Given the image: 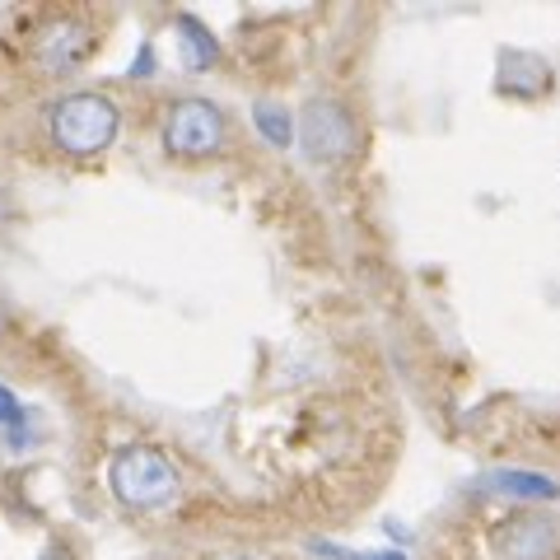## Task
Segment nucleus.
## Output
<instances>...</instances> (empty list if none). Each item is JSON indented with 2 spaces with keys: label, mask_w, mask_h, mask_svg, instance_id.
<instances>
[{
  "label": "nucleus",
  "mask_w": 560,
  "mask_h": 560,
  "mask_svg": "<svg viewBox=\"0 0 560 560\" xmlns=\"http://www.w3.org/2000/svg\"><path fill=\"white\" fill-rule=\"evenodd\" d=\"M84 51H90V28L75 24V20H57V24H47L43 28V38H38V57L47 70H70Z\"/></svg>",
  "instance_id": "0eeeda50"
},
{
  "label": "nucleus",
  "mask_w": 560,
  "mask_h": 560,
  "mask_svg": "<svg viewBox=\"0 0 560 560\" xmlns=\"http://www.w3.org/2000/svg\"><path fill=\"white\" fill-rule=\"evenodd\" d=\"M495 560H556L560 556V523L547 514H514L490 533Z\"/></svg>",
  "instance_id": "39448f33"
},
{
  "label": "nucleus",
  "mask_w": 560,
  "mask_h": 560,
  "mask_svg": "<svg viewBox=\"0 0 560 560\" xmlns=\"http://www.w3.org/2000/svg\"><path fill=\"white\" fill-rule=\"evenodd\" d=\"M0 331H5V308H0Z\"/></svg>",
  "instance_id": "4468645a"
},
{
  "label": "nucleus",
  "mask_w": 560,
  "mask_h": 560,
  "mask_svg": "<svg viewBox=\"0 0 560 560\" xmlns=\"http://www.w3.org/2000/svg\"><path fill=\"white\" fill-rule=\"evenodd\" d=\"M164 150L173 160H210L224 150V113L210 98H183L164 117Z\"/></svg>",
  "instance_id": "7ed1b4c3"
},
{
  "label": "nucleus",
  "mask_w": 560,
  "mask_h": 560,
  "mask_svg": "<svg viewBox=\"0 0 560 560\" xmlns=\"http://www.w3.org/2000/svg\"><path fill=\"white\" fill-rule=\"evenodd\" d=\"M121 113L108 94H66L57 108H51V140L70 154V160H94L117 140Z\"/></svg>",
  "instance_id": "f257e3e1"
},
{
  "label": "nucleus",
  "mask_w": 560,
  "mask_h": 560,
  "mask_svg": "<svg viewBox=\"0 0 560 560\" xmlns=\"http://www.w3.org/2000/svg\"><path fill=\"white\" fill-rule=\"evenodd\" d=\"M253 121H257V131L271 140V145H280L285 150L290 140H294V121H290V113L280 108V103H257L253 108Z\"/></svg>",
  "instance_id": "9d476101"
},
{
  "label": "nucleus",
  "mask_w": 560,
  "mask_h": 560,
  "mask_svg": "<svg viewBox=\"0 0 560 560\" xmlns=\"http://www.w3.org/2000/svg\"><path fill=\"white\" fill-rule=\"evenodd\" d=\"M178 38H183V61H187L191 70H210V66L220 61L215 38H210L206 24H197L191 14H183V20H178Z\"/></svg>",
  "instance_id": "1a4fd4ad"
},
{
  "label": "nucleus",
  "mask_w": 560,
  "mask_h": 560,
  "mask_svg": "<svg viewBox=\"0 0 560 560\" xmlns=\"http://www.w3.org/2000/svg\"><path fill=\"white\" fill-rule=\"evenodd\" d=\"M43 560H70V551H66V541H51V547L43 551Z\"/></svg>",
  "instance_id": "f8f14e48"
},
{
  "label": "nucleus",
  "mask_w": 560,
  "mask_h": 560,
  "mask_svg": "<svg viewBox=\"0 0 560 560\" xmlns=\"http://www.w3.org/2000/svg\"><path fill=\"white\" fill-rule=\"evenodd\" d=\"M0 420H20V407H14V397L0 388Z\"/></svg>",
  "instance_id": "9b49d317"
},
{
  "label": "nucleus",
  "mask_w": 560,
  "mask_h": 560,
  "mask_svg": "<svg viewBox=\"0 0 560 560\" xmlns=\"http://www.w3.org/2000/svg\"><path fill=\"white\" fill-rule=\"evenodd\" d=\"M346 560H407V556H401V551H378V556H350V551H346Z\"/></svg>",
  "instance_id": "ddd939ff"
},
{
  "label": "nucleus",
  "mask_w": 560,
  "mask_h": 560,
  "mask_svg": "<svg viewBox=\"0 0 560 560\" xmlns=\"http://www.w3.org/2000/svg\"><path fill=\"white\" fill-rule=\"evenodd\" d=\"M490 486L500 490V495H514V500H556L560 486L551 477H537V471H495Z\"/></svg>",
  "instance_id": "6e6552de"
},
{
  "label": "nucleus",
  "mask_w": 560,
  "mask_h": 560,
  "mask_svg": "<svg viewBox=\"0 0 560 560\" xmlns=\"http://www.w3.org/2000/svg\"><path fill=\"white\" fill-rule=\"evenodd\" d=\"M108 486L127 510H168V504L178 500V467H173L160 448L131 444L113 458Z\"/></svg>",
  "instance_id": "f03ea898"
},
{
  "label": "nucleus",
  "mask_w": 560,
  "mask_h": 560,
  "mask_svg": "<svg viewBox=\"0 0 560 560\" xmlns=\"http://www.w3.org/2000/svg\"><path fill=\"white\" fill-rule=\"evenodd\" d=\"M551 61L541 51H518V47H504L500 61H495V84L500 94L510 98H541L551 94Z\"/></svg>",
  "instance_id": "423d86ee"
},
{
  "label": "nucleus",
  "mask_w": 560,
  "mask_h": 560,
  "mask_svg": "<svg viewBox=\"0 0 560 560\" xmlns=\"http://www.w3.org/2000/svg\"><path fill=\"white\" fill-rule=\"evenodd\" d=\"M300 145L313 164H341L355 150V121L337 98H308L300 113Z\"/></svg>",
  "instance_id": "20e7f679"
}]
</instances>
